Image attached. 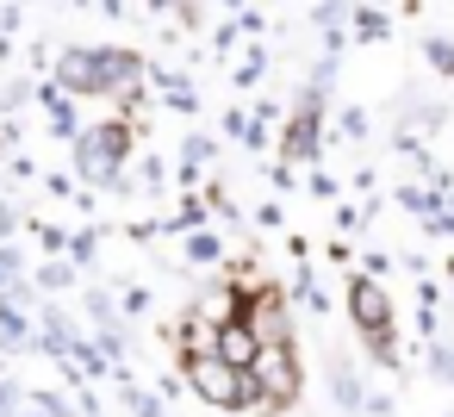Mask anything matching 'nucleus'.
<instances>
[{
  "mask_svg": "<svg viewBox=\"0 0 454 417\" xmlns=\"http://www.w3.org/2000/svg\"><path fill=\"white\" fill-rule=\"evenodd\" d=\"M348 318L361 336H392V299L380 287V274H355L348 280Z\"/></svg>",
  "mask_w": 454,
  "mask_h": 417,
  "instance_id": "3",
  "label": "nucleus"
},
{
  "mask_svg": "<svg viewBox=\"0 0 454 417\" xmlns=\"http://www.w3.org/2000/svg\"><path fill=\"white\" fill-rule=\"evenodd\" d=\"M243 324L262 336V342H293V324H286V299L274 293V287H262V293H249V305H243Z\"/></svg>",
  "mask_w": 454,
  "mask_h": 417,
  "instance_id": "4",
  "label": "nucleus"
},
{
  "mask_svg": "<svg viewBox=\"0 0 454 417\" xmlns=\"http://www.w3.org/2000/svg\"><path fill=\"white\" fill-rule=\"evenodd\" d=\"M429 63L435 69H454V44H429Z\"/></svg>",
  "mask_w": 454,
  "mask_h": 417,
  "instance_id": "7",
  "label": "nucleus"
},
{
  "mask_svg": "<svg viewBox=\"0 0 454 417\" xmlns=\"http://www.w3.org/2000/svg\"><path fill=\"white\" fill-rule=\"evenodd\" d=\"M429 374L442 386H454V342H429Z\"/></svg>",
  "mask_w": 454,
  "mask_h": 417,
  "instance_id": "6",
  "label": "nucleus"
},
{
  "mask_svg": "<svg viewBox=\"0 0 454 417\" xmlns=\"http://www.w3.org/2000/svg\"><path fill=\"white\" fill-rule=\"evenodd\" d=\"M218 355H224L231 367H255V355H262V336H255V330L237 318V324H224V330H218Z\"/></svg>",
  "mask_w": 454,
  "mask_h": 417,
  "instance_id": "5",
  "label": "nucleus"
},
{
  "mask_svg": "<svg viewBox=\"0 0 454 417\" xmlns=\"http://www.w3.org/2000/svg\"><path fill=\"white\" fill-rule=\"evenodd\" d=\"M249 380H255V405H262V411H286V405L299 398V386H305V380H299V355H293V342H262Z\"/></svg>",
  "mask_w": 454,
  "mask_h": 417,
  "instance_id": "2",
  "label": "nucleus"
},
{
  "mask_svg": "<svg viewBox=\"0 0 454 417\" xmlns=\"http://www.w3.org/2000/svg\"><path fill=\"white\" fill-rule=\"evenodd\" d=\"M187 386H193L206 405H218V411H249V405H255L249 367H231L224 355H193V361H187Z\"/></svg>",
  "mask_w": 454,
  "mask_h": 417,
  "instance_id": "1",
  "label": "nucleus"
}]
</instances>
